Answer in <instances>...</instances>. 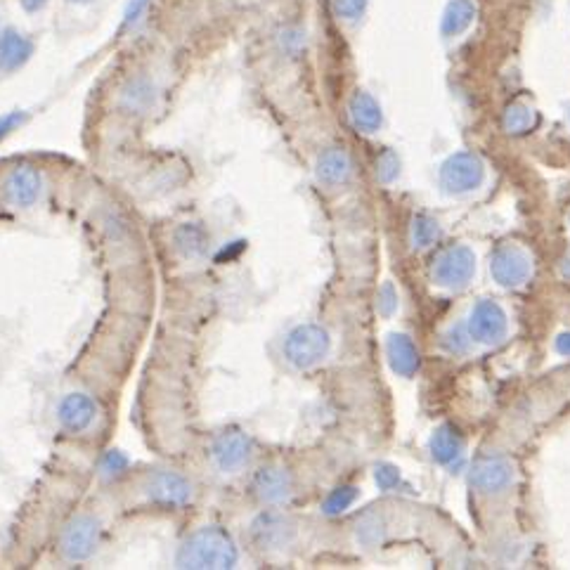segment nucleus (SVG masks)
Returning <instances> with one entry per match:
<instances>
[{"label": "nucleus", "instance_id": "nucleus-9", "mask_svg": "<svg viewBox=\"0 0 570 570\" xmlns=\"http://www.w3.org/2000/svg\"><path fill=\"white\" fill-rule=\"evenodd\" d=\"M473 268H476V256L472 249L466 246H452V249L442 251L438 256L436 265H433V280L440 286H464L472 280Z\"/></svg>", "mask_w": 570, "mask_h": 570}, {"label": "nucleus", "instance_id": "nucleus-32", "mask_svg": "<svg viewBox=\"0 0 570 570\" xmlns=\"http://www.w3.org/2000/svg\"><path fill=\"white\" fill-rule=\"evenodd\" d=\"M378 528V518L374 516H367L365 521L360 523V530H358V537H360L365 544H374V542L381 540V530Z\"/></svg>", "mask_w": 570, "mask_h": 570}, {"label": "nucleus", "instance_id": "nucleus-27", "mask_svg": "<svg viewBox=\"0 0 570 570\" xmlns=\"http://www.w3.org/2000/svg\"><path fill=\"white\" fill-rule=\"evenodd\" d=\"M358 492L356 488H337L332 492V495L326 497L325 502V512L329 513V516H334V513H341L346 512L353 502H356Z\"/></svg>", "mask_w": 570, "mask_h": 570}, {"label": "nucleus", "instance_id": "nucleus-22", "mask_svg": "<svg viewBox=\"0 0 570 570\" xmlns=\"http://www.w3.org/2000/svg\"><path fill=\"white\" fill-rule=\"evenodd\" d=\"M461 448H464V442L452 426H440L430 438V454L440 464H452L461 454Z\"/></svg>", "mask_w": 570, "mask_h": 570}, {"label": "nucleus", "instance_id": "nucleus-33", "mask_svg": "<svg viewBox=\"0 0 570 570\" xmlns=\"http://www.w3.org/2000/svg\"><path fill=\"white\" fill-rule=\"evenodd\" d=\"M469 344H472V337H469V332H464L461 326L452 329V332L445 337V346H448L452 353H464V350L469 348Z\"/></svg>", "mask_w": 570, "mask_h": 570}, {"label": "nucleus", "instance_id": "nucleus-21", "mask_svg": "<svg viewBox=\"0 0 570 570\" xmlns=\"http://www.w3.org/2000/svg\"><path fill=\"white\" fill-rule=\"evenodd\" d=\"M353 163L344 150H326L317 161V178L326 185H341L350 178Z\"/></svg>", "mask_w": 570, "mask_h": 570}, {"label": "nucleus", "instance_id": "nucleus-3", "mask_svg": "<svg viewBox=\"0 0 570 570\" xmlns=\"http://www.w3.org/2000/svg\"><path fill=\"white\" fill-rule=\"evenodd\" d=\"M102 540V521L95 513H78L62 528L57 552L67 564H83L98 552Z\"/></svg>", "mask_w": 570, "mask_h": 570}, {"label": "nucleus", "instance_id": "nucleus-28", "mask_svg": "<svg viewBox=\"0 0 570 570\" xmlns=\"http://www.w3.org/2000/svg\"><path fill=\"white\" fill-rule=\"evenodd\" d=\"M398 171H400V161L393 151H384L381 157L377 159V178L381 182H393L396 181Z\"/></svg>", "mask_w": 570, "mask_h": 570}, {"label": "nucleus", "instance_id": "nucleus-2", "mask_svg": "<svg viewBox=\"0 0 570 570\" xmlns=\"http://www.w3.org/2000/svg\"><path fill=\"white\" fill-rule=\"evenodd\" d=\"M142 502L157 509H185L194 500L192 481L173 469H154L140 483Z\"/></svg>", "mask_w": 570, "mask_h": 570}, {"label": "nucleus", "instance_id": "nucleus-26", "mask_svg": "<svg viewBox=\"0 0 570 570\" xmlns=\"http://www.w3.org/2000/svg\"><path fill=\"white\" fill-rule=\"evenodd\" d=\"M369 0H332V12L341 22H358L367 12Z\"/></svg>", "mask_w": 570, "mask_h": 570}, {"label": "nucleus", "instance_id": "nucleus-30", "mask_svg": "<svg viewBox=\"0 0 570 570\" xmlns=\"http://www.w3.org/2000/svg\"><path fill=\"white\" fill-rule=\"evenodd\" d=\"M377 306H378V313L386 315V317H389V315H393V310L398 308V294H396V289H393V285H389V282H386V285L378 289Z\"/></svg>", "mask_w": 570, "mask_h": 570}, {"label": "nucleus", "instance_id": "nucleus-5", "mask_svg": "<svg viewBox=\"0 0 570 570\" xmlns=\"http://www.w3.org/2000/svg\"><path fill=\"white\" fill-rule=\"evenodd\" d=\"M329 353V334L317 325H301L286 337L285 356L298 369H308Z\"/></svg>", "mask_w": 570, "mask_h": 570}, {"label": "nucleus", "instance_id": "nucleus-34", "mask_svg": "<svg viewBox=\"0 0 570 570\" xmlns=\"http://www.w3.org/2000/svg\"><path fill=\"white\" fill-rule=\"evenodd\" d=\"M147 5H150V0H130L129 5H126V12H123V24L130 26V24L138 22V19L142 17V12H145Z\"/></svg>", "mask_w": 570, "mask_h": 570}, {"label": "nucleus", "instance_id": "nucleus-12", "mask_svg": "<svg viewBox=\"0 0 570 570\" xmlns=\"http://www.w3.org/2000/svg\"><path fill=\"white\" fill-rule=\"evenodd\" d=\"M513 481V469L504 457H483L472 469V485L478 492L497 495Z\"/></svg>", "mask_w": 570, "mask_h": 570}, {"label": "nucleus", "instance_id": "nucleus-17", "mask_svg": "<svg viewBox=\"0 0 570 570\" xmlns=\"http://www.w3.org/2000/svg\"><path fill=\"white\" fill-rule=\"evenodd\" d=\"M348 117L350 123H353L360 133H377V130L381 129V121H384V114H381L378 102L372 95L365 93V90H358V93L350 98Z\"/></svg>", "mask_w": 570, "mask_h": 570}, {"label": "nucleus", "instance_id": "nucleus-15", "mask_svg": "<svg viewBox=\"0 0 570 570\" xmlns=\"http://www.w3.org/2000/svg\"><path fill=\"white\" fill-rule=\"evenodd\" d=\"M34 55V43L15 29H5L0 34V71L12 74L22 69Z\"/></svg>", "mask_w": 570, "mask_h": 570}, {"label": "nucleus", "instance_id": "nucleus-29", "mask_svg": "<svg viewBox=\"0 0 570 570\" xmlns=\"http://www.w3.org/2000/svg\"><path fill=\"white\" fill-rule=\"evenodd\" d=\"M26 123V111H7V114H3L0 117V142L5 140V138H10L15 130H19Z\"/></svg>", "mask_w": 570, "mask_h": 570}, {"label": "nucleus", "instance_id": "nucleus-19", "mask_svg": "<svg viewBox=\"0 0 570 570\" xmlns=\"http://www.w3.org/2000/svg\"><path fill=\"white\" fill-rule=\"evenodd\" d=\"M478 15V7L473 0H450L440 17V34L445 38H454V36L464 34L473 24Z\"/></svg>", "mask_w": 570, "mask_h": 570}, {"label": "nucleus", "instance_id": "nucleus-24", "mask_svg": "<svg viewBox=\"0 0 570 570\" xmlns=\"http://www.w3.org/2000/svg\"><path fill=\"white\" fill-rule=\"evenodd\" d=\"M130 460L121 450H107L105 457L99 460V473L107 478V481H119L121 476H126L129 472Z\"/></svg>", "mask_w": 570, "mask_h": 570}, {"label": "nucleus", "instance_id": "nucleus-11", "mask_svg": "<svg viewBox=\"0 0 570 570\" xmlns=\"http://www.w3.org/2000/svg\"><path fill=\"white\" fill-rule=\"evenodd\" d=\"M490 268H492V275H495V280L500 285L518 286L530 277L533 263H530V256L521 246L504 244L492 254Z\"/></svg>", "mask_w": 570, "mask_h": 570}, {"label": "nucleus", "instance_id": "nucleus-8", "mask_svg": "<svg viewBox=\"0 0 570 570\" xmlns=\"http://www.w3.org/2000/svg\"><path fill=\"white\" fill-rule=\"evenodd\" d=\"M211 460L221 473L242 472L251 460V438L237 429L223 430L211 445Z\"/></svg>", "mask_w": 570, "mask_h": 570}, {"label": "nucleus", "instance_id": "nucleus-10", "mask_svg": "<svg viewBox=\"0 0 570 570\" xmlns=\"http://www.w3.org/2000/svg\"><path fill=\"white\" fill-rule=\"evenodd\" d=\"M466 332L478 344H497L506 334V313L500 303L481 301L469 315Z\"/></svg>", "mask_w": 570, "mask_h": 570}, {"label": "nucleus", "instance_id": "nucleus-38", "mask_svg": "<svg viewBox=\"0 0 570 570\" xmlns=\"http://www.w3.org/2000/svg\"><path fill=\"white\" fill-rule=\"evenodd\" d=\"M81 3H83V0H81Z\"/></svg>", "mask_w": 570, "mask_h": 570}, {"label": "nucleus", "instance_id": "nucleus-4", "mask_svg": "<svg viewBox=\"0 0 570 570\" xmlns=\"http://www.w3.org/2000/svg\"><path fill=\"white\" fill-rule=\"evenodd\" d=\"M0 190H3V199H5L12 209L29 211L43 199L46 181H43V173L36 166H31V163H17L15 169H10L5 173Z\"/></svg>", "mask_w": 570, "mask_h": 570}, {"label": "nucleus", "instance_id": "nucleus-6", "mask_svg": "<svg viewBox=\"0 0 570 570\" xmlns=\"http://www.w3.org/2000/svg\"><path fill=\"white\" fill-rule=\"evenodd\" d=\"M98 414V400L90 393H83V390L65 393L57 402V424L62 426V430L71 433V436L86 433L95 424Z\"/></svg>", "mask_w": 570, "mask_h": 570}, {"label": "nucleus", "instance_id": "nucleus-1", "mask_svg": "<svg viewBox=\"0 0 570 570\" xmlns=\"http://www.w3.org/2000/svg\"><path fill=\"white\" fill-rule=\"evenodd\" d=\"M239 559L237 544L223 525H204L194 530L175 554V565L190 570L234 568Z\"/></svg>", "mask_w": 570, "mask_h": 570}, {"label": "nucleus", "instance_id": "nucleus-20", "mask_svg": "<svg viewBox=\"0 0 570 570\" xmlns=\"http://www.w3.org/2000/svg\"><path fill=\"white\" fill-rule=\"evenodd\" d=\"M175 251L181 254L187 261H194V258H202L209 249V234L199 223H185L175 230L173 234Z\"/></svg>", "mask_w": 570, "mask_h": 570}, {"label": "nucleus", "instance_id": "nucleus-36", "mask_svg": "<svg viewBox=\"0 0 570 570\" xmlns=\"http://www.w3.org/2000/svg\"><path fill=\"white\" fill-rule=\"evenodd\" d=\"M22 5H24V10L36 12V10H41V7L46 5V0H22Z\"/></svg>", "mask_w": 570, "mask_h": 570}, {"label": "nucleus", "instance_id": "nucleus-37", "mask_svg": "<svg viewBox=\"0 0 570 570\" xmlns=\"http://www.w3.org/2000/svg\"><path fill=\"white\" fill-rule=\"evenodd\" d=\"M564 273L568 275V277H570V256L565 258V263H564Z\"/></svg>", "mask_w": 570, "mask_h": 570}, {"label": "nucleus", "instance_id": "nucleus-13", "mask_svg": "<svg viewBox=\"0 0 570 570\" xmlns=\"http://www.w3.org/2000/svg\"><path fill=\"white\" fill-rule=\"evenodd\" d=\"M251 537L261 549H282L291 544L294 540V523L282 513H261V516L251 523Z\"/></svg>", "mask_w": 570, "mask_h": 570}, {"label": "nucleus", "instance_id": "nucleus-35", "mask_svg": "<svg viewBox=\"0 0 570 570\" xmlns=\"http://www.w3.org/2000/svg\"><path fill=\"white\" fill-rule=\"evenodd\" d=\"M556 350H559L561 356H568L570 358V332L568 334H561L556 338Z\"/></svg>", "mask_w": 570, "mask_h": 570}, {"label": "nucleus", "instance_id": "nucleus-25", "mask_svg": "<svg viewBox=\"0 0 570 570\" xmlns=\"http://www.w3.org/2000/svg\"><path fill=\"white\" fill-rule=\"evenodd\" d=\"M412 237H414V246H420V249H426L440 237V227L433 218L429 215H417L414 218V225H412Z\"/></svg>", "mask_w": 570, "mask_h": 570}, {"label": "nucleus", "instance_id": "nucleus-18", "mask_svg": "<svg viewBox=\"0 0 570 570\" xmlns=\"http://www.w3.org/2000/svg\"><path fill=\"white\" fill-rule=\"evenodd\" d=\"M154 102H157V88L150 78H142V76L140 78H130L119 95V105L129 114H147V111H151Z\"/></svg>", "mask_w": 570, "mask_h": 570}, {"label": "nucleus", "instance_id": "nucleus-23", "mask_svg": "<svg viewBox=\"0 0 570 570\" xmlns=\"http://www.w3.org/2000/svg\"><path fill=\"white\" fill-rule=\"evenodd\" d=\"M502 126L509 135H525L537 126V111L525 102H513L504 109Z\"/></svg>", "mask_w": 570, "mask_h": 570}, {"label": "nucleus", "instance_id": "nucleus-14", "mask_svg": "<svg viewBox=\"0 0 570 570\" xmlns=\"http://www.w3.org/2000/svg\"><path fill=\"white\" fill-rule=\"evenodd\" d=\"M291 488H294V481H291L289 472L280 466H263L251 481V490L263 504H282L289 500Z\"/></svg>", "mask_w": 570, "mask_h": 570}, {"label": "nucleus", "instance_id": "nucleus-31", "mask_svg": "<svg viewBox=\"0 0 570 570\" xmlns=\"http://www.w3.org/2000/svg\"><path fill=\"white\" fill-rule=\"evenodd\" d=\"M400 483V473H398V469H393V466L389 464H381L377 469V485L381 490H393L396 485Z\"/></svg>", "mask_w": 570, "mask_h": 570}, {"label": "nucleus", "instance_id": "nucleus-16", "mask_svg": "<svg viewBox=\"0 0 570 570\" xmlns=\"http://www.w3.org/2000/svg\"><path fill=\"white\" fill-rule=\"evenodd\" d=\"M386 356H389L390 369L398 377H412L420 369V353L417 346L405 334H390L389 344H386Z\"/></svg>", "mask_w": 570, "mask_h": 570}, {"label": "nucleus", "instance_id": "nucleus-7", "mask_svg": "<svg viewBox=\"0 0 570 570\" xmlns=\"http://www.w3.org/2000/svg\"><path fill=\"white\" fill-rule=\"evenodd\" d=\"M483 161L472 151H460L442 163L440 182L448 192H469L483 182Z\"/></svg>", "mask_w": 570, "mask_h": 570}]
</instances>
